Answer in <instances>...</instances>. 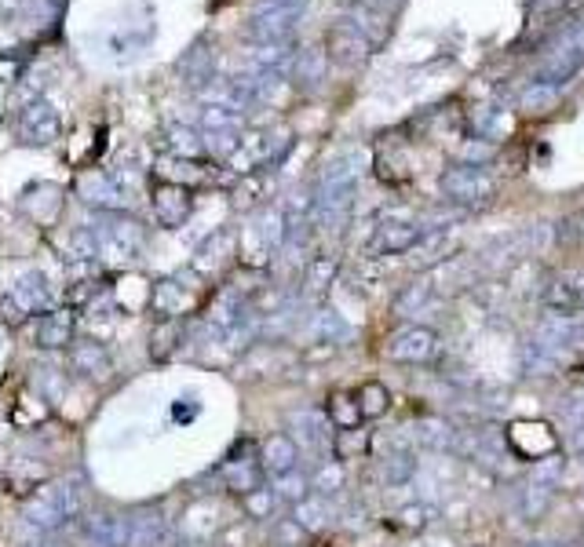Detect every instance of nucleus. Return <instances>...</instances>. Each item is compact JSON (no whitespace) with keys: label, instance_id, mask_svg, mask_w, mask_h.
Listing matches in <instances>:
<instances>
[{"label":"nucleus","instance_id":"9b49d317","mask_svg":"<svg viewBox=\"0 0 584 547\" xmlns=\"http://www.w3.org/2000/svg\"><path fill=\"white\" fill-rule=\"evenodd\" d=\"M270 489H274V496L278 500H289V503H300V500H307V489H310V478H307V474L303 471H285V474H278V478H274V485H270Z\"/></svg>","mask_w":584,"mask_h":547},{"label":"nucleus","instance_id":"f8f14e48","mask_svg":"<svg viewBox=\"0 0 584 547\" xmlns=\"http://www.w3.org/2000/svg\"><path fill=\"white\" fill-rule=\"evenodd\" d=\"M153 303H158V310H165V318H179V314H187L194 307V296H183L176 292V281H161L158 296H153Z\"/></svg>","mask_w":584,"mask_h":547},{"label":"nucleus","instance_id":"423d86ee","mask_svg":"<svg viewBox=\"0 0 584 547\" xmlns=\"http://www.w3.org/2000/svg\"><path fill=\"white\" fill-rule=\"evenodd\" d=\"M33 343L40 351H66L74 343V310H48L33 328Z\"/></svg>","mask_w":584,"mask_h":547},{"label":"nucleus","instance_id":"6e6552de","mask_svg":"<svg viewBox=\"0 0 584 547\" xmlns=\"http://www.w3.org/2000/svg\"><path fill=\"white\" fill-rule=\"evenodd\" d=\"M354 401H358V409H362V420H376V416H383V412L391 409V394H387V387L376 383V380L362 383L358 391H354Z\"/></svg>","mask_w":584,"mask_h":547},{"label":"nucleus","instance_id":"20e7f679","mask_svg":"<svg viewBox=\"0 0 584 547\" xmlns=\"http://www.w3.org/2000/svg\"><path fill=\"white\" fill-rule=\"evenodd\" d=\"M508 438H511V449H515L519 456H526V460H540V456L555 453V445H559V441H555V435H551V427L548 423H537V420L511 423Z\"/></svg>","mask_w":584,"mask_h":547},{"label":"nucleus","instance_id":"f03ea898","mask_svg":"<svg viewBox=\"0 0 584 547\" xmlns=\"http://www.w3.org/2000/svg\"><path fill=\"white\" fill-rule=\"evenodd\" d=\"M219 478H223V489L231 496H249L252 489H260L263 485V467H260V456H256V445L241 441L237 449L223 460Z\"/></svg>","mask_w":584,"mask_h":547},{"label":"nucleus","instance_id":"39448f33","mask_svg":"<svg viewBox=\"0 0 584 547\" xmlns=\"http://www.w3.org/2000/svg\"><path fill=\"white\" fill-rule=\"evenodd\" d=\"M256 456H260V467L263 474H285L296 467V460H300V449H296V441L285 435V430H274V435H267L260 445H256Z\"/></svg>","mask_w":584,"mask_h":547},{"label":"nucleus","instance_id":"1a4fd4ad","mask_svg":"<svg viewBox=\"0 0 584 547\" xmlns=\"http://www.w3.org/2000/svg\"><path fill=\"white\" fill-rule=\"evenodd\" d=\"M431 336L420 333V328H412V333H402L394 343H391V357H398V362H424L427 354H431Z\"/></svg>","mask_w":584,"mask_h":547},{"label":"nucleus","instance_id":"7ed1b4c3","mask_svg":"<svg viewBox=\"0 0 584 547\" xmlns=\"http://www.w3.org/2000/svg\"><path fill=\"white\" fill-rule=\"evenodd\" d=\"M66 362H69V372L81 380H106L113 372V357L106 351V343L99 339H74L66 347Z\"/></svg>","mask_w":584,"mask_h":547},{"label":"nucleus","instance_id":"f257e3e1","mask_svg":"<svg viewBox=\"0 0 584 547\" xmlns=\"http://www.w3.org/2000/svg\"><path fill=\"white\" fill-rule=\"evenodd\" d=\"M74 514H77V493L69 489V482H44L30 496H22V518L37 529H59Z\"/></svg>","mask_w":584,"mask_h":547},{"label":"nucleus","instance_id":"ddd939ff","mask_svg":"<svg viewBox=\"0 0 584 547\" xmlns=\"http://www.w3.org/2000/svg\"><path fill=\"white\" fill-rule=\"evenodd\" d=\"M369 453V435L362 427H351V430H336V456L340 460H358Z\"/></svg>","mask_w":584,"mask_h":547},{"label":"nucleus","instance_id":"9d476101","mask_svg":"<svg viewBox=\"0 0 584 547\" xmlns=\"http://www.w3.org/2000/svg\"><path fill=\"white\" fill-rule=\"evenodd\" d=\"M176 347H179V321L168 318L165 325L153 328V336H150V357H153V362H168V357L176 354Z\"/></svg>","mask_w":584,"mask_h":547},{"label":"nucleus","instance_id":"0eeeda50","mask_svg":"<svg viewBox=\"0 0 584 547\" xmlns=\"http://www.w3.org/2000/svg\"><path fill=\"white\" fill-rule=\"evenodd\" d=\"M325 416L336 430H351V427H362V409L354 401L351 391H333L329 401H325Z\"/></svg>","mask_w":584,"mask_h":547},{"label":"nucleus","instance_id":"4468645a","mask_svg":"<svg viewBox=\"0 0 584 547\" xmlns=\"http://www.w3.org/2000/svg\"><path fill=\"white\" fill-rule=\"evenodd\" d=\"M241 503H245V514H249V518H256V522H263V518H270V514H274V503H278V496H274V489H270V485H260V489H252L249 496H241Z\"/></svg>","mask_w":584,"mask_h":547},{"label":"nucleus","instance_id":"2eb2a0df","mask_svg":"<svg viewBox=\"0 0 584 547\" xmlns=\"http://www.w3.org/2000/svg\"><path fill=\"white\" fill-rule=\"evenodd\" d=\"M336 474H340V464H329V467H322L315 478H310V485H315V489H325V493H329V485L336 482Z\"/></svg>","mask_w":584,"mask_h":547}]
</instances>
